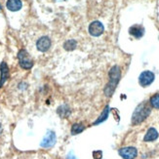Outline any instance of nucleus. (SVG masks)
Returning a JSON list of instances; mask_svg holds the SVG:
<instances>
[{
    "instance_id": "obj_1",
    "label": "nucleus",
    "mask_w": 159,
    "mask_h": 159,
    "mask_svg": "<svg viewBox=\"0 0 159 159\" xmlns=\"http://www.w3.org/2000/svg\"><path fill=\"white\" fill-rule=\"evenodd\" d=\"M150 114V108L146 105V103H141L138 107L132 116V123L134 125L142 123L143 120L147 119V117Z\"/></svg>"
},
{
    "instance_id": "obj_2",
    "label": "nucleus",
    "mask_w": 159,
    "mask_h": 159,
    "mask_svg": "<svg viewBox=\"0 0 159 159\" xmlns=\"http://www.w3.org/2000/svg\"><path fill=\"white\" fill-rule=\"evenodd\" d=\"M109 78H110V81L108 83V85L107 86L106 94L107 96H111V94L113 93V91L115 90V87H116L117 83H118L119 78H120V68L117 66H113L111 70H110V71H109Z\"/></svg>"
},
{
    "instance_id": "obj_3",
    "label": "nucleus",
    "mask_w": 159,
    "mask_h": 159,
    "mask_svg": "<svg viewBox=\"0 0 159 159\" xmlns=\"http://www.w3.org/2000/svg\"><path fill=\"white\" fill-rule=\"evenodd\" d=\"M20 66L25 70H30L33 66V61L25 50H20L18 54Z\"/></svg>"
},
{
    "instance_id": "obj_4",
    "label": "nucleus",
    "mask_w": 159,
    "mask_h": 159,
    "mask_svg": "<svg viewBox=\"0 0 159 159\" xmlns=\"http://www.w3.org/2000/svg\"><path fill=\"white\" fill-rule=\"evenodd\" d=\"M119 155L124 159H135L138 155V150L133 147L122 148L118 150Z\"/></svg>"
},
{
    "instance_id": "obj_5",
    "label": "nucleus",
    "mask_w": 159,
    "mask_h": 159,
    "mask_svg": "<svg viewBox=\"0 0 159 159\" xmlns=\"http://www.w3.org/2000/svg\"><path fill=\"white\" fill-rule=\"evenodd\" d=\"M153 80H154V74L149 70H146L142 72L139 77V82L141 86L143 87H147L150 85L151 83L153 82Z\"/></svg>"
},
{
    "instance_id": "obj_6",
    "label": "nucleus",
    "mask_w": 159,
    "mask_h": 159,
    "mask_svg": "<svg viewBox=\"0 0 159 159\" xmlns=\"http://www.w3.org/2000/svg\"><path fill=\"white\" fill-rule=\"evenodd\" d=\"M55 143H56V134L53 131H48L44 139L41 142V147L44 148H52Z\"/></svg>"
},
{
    "instance_id": "obj_7",
    "label": "nucleus",
    "mask_w": 159,
    "mask_h": 159,
    "mask_svg": "<svg viewBox=\"0 0 159 159\" xmlns=\"http://www.w3.org/2000/svg\"><path fill=\"white\" fill-rule=\"evenodd\" d=\"M103 25L99 20H95V22L91 23L89 25V32L93 36H100L103 32Z\"/></svg>"
},
{
    "instance_id": "obj_8",
    "label": "nucleus",
    "mask_w": 159,
    "mask_h": 159,
    "mask_svg": "<svg viewBox=\"0 0 159 159\" xmlns=\"http://www.w3.org/2000/svg\"><path fill=\"white\" fill-rule=\"evenodd\" d=\"M36 47L40 52H46L51 47L50 38L47 36H43V37L39 38L36 43Z\"/></svg>"
},
{
    "instance_id": "obj_9",
    "label": "nucleus",
    "mask_w": 159,
    "mask_h": 159,
    "mask_svg": "<svg viewBox=\"0 0 159 159\" xmlns=\"http://www.w3.org/2000/svg\"><path fill=\"white\" fill-rule=\"evenodd\" d=\"M129 33L131 34V35H133L134 37H136V38H141L143 35V33H144V29L142 25H135L131 26L129 29Z\"/></svg>"
},
{
    "instance_id": "obj_10",
    "label": "nucleus",
    "mask_w": 159,
    "mask_h": 159,
    "mask_svg": "<svg viewBox=\"0 0 159 159\" xmlns=\"http://www.w3.org/2000/svg\"><path fill=\"white\" fill-rule=\"evenodd\" d=\"M6 6H7V8H8V10L12 12H16L22 8L23 3L20 0H7Z\"/></svg>"
},
{
    "instance_id": "obj_11",
    "label": "nucleus",
    "mask_w": 159,
    "mask_h": 159,
    "mask_svg": "<svg viewBox=\"0 0 159 159\" xmlns=\"http://www.w3.org/2000/svg\"><path fill=\"white\" fill-rule=\"evenodd\" d=\"M0 70H1V78H0V87L5 83V81L9 77V68L7 66L6 63H2L0 66Z\"/></svg>"
},
{
    "instance_id": "obj_12",
    "label": "nucleus",
    "mask_w": 159,
    "mask_h": 159,
    "mask_svg": "<svg viewBox=\"0 0 159 159\" xmlns=\"http://www.w3.org/2000/svg\"><path fill=\"white\" fill-rule=\"evenodd\" d=\"M158 138V132L155 128H149L143 138L144 142H153Z\"/></svg>"
},
{
    "instance_id": "obj_13",
    "label": "nucleus",
    "mask_w": 159,
    "mask_h": 159,
    "mask_svg": "<svg viewBox=\"0 0 159 159\" xmlns=\"http://www.w3.org/2000/svg\"><path fill=\"white\" fill-rule=\"evenodd\" d=\"M108 112H109V107H106V108H105V110H103V111H102V115L99 117L98 120H97V121L94 123L95 125H97V124H100V123H102V122L105 121V120L107 118V116H108Z\"/></svg>"
},
{
    "instance_id": "obj_14",
    "label": "nucleus",
    "mask_w": 159,
    "mask_h": 159,
    "mask_svg": "<svg viewBox=\"0 0 159 159\" xmlns=\"http://www.w3.org/2000/svg\"><path fill=\"white\" fill-rule=\"evenodd\" d=\"M83 130H84V126H83L82 124H80V123L73 124L72 127H71V134L72 135H77V134L81 133Z\"/></svg>"
},
{
    "instance_id": "obj_15",
    "label": "nucleus",
    "mask_w": 159,
    "mask_h": 159,
    "mask_svg": "<svg viewBox=\"0 0 159 159\" xmlns=\"http://www.w3.org/2000/svg\"><path fill=\"white\" fill-rule=\"evenodd\" d=\"M149 102H150V105L152 107L159 109V94H155L154 96L151 97Z\"/></svg>"
},
{
    "instance_id": "obj_16",
    "label": "nucleus",
    "mask_w": 159,
    "mask_h": 159,
    "mask_svg": "<svg viewBox=\"0 0 159 159\" xmlns=\"http://www.w3.org/2000/svg\"><path fill=\"white\" fill-rule=\"evenodd\" d=\"M64 47L67 51H72L75 49V47H76V42H75L74 40H68L64 44Z\"/></svg>"
},
{
    "instance_id": "obj_17",
    "label": "nucleus",
    "mask_w": 159,
    "mask_h": 159,
    "mask_svg": "<svg viewBox=\"0 0 159 159\" xmlns=\"http://www.w3.org/2000/svg\"><path fill=\"white\" fill-rule=\"evenodd\" d=\"M102 155V153L101 150H97V151H94V152H93V156H94L95 159H101Z\"/></svg>"
},
{
    "instance_id": "obj_18",
    "label": "nucleus",
    "mask_w": 159,
    "mask_h": 159,
    "mask_svg": "<svg viewBox=\"0 0 159 159\" xmlns=\"http://www.w3.org/2000/svg\"><path fill=\"white\" fill-rule=\"evenodd\" d=\"M2 9V6H1V4H0V10H1Z\"/></svg>"
}]
</instances>
